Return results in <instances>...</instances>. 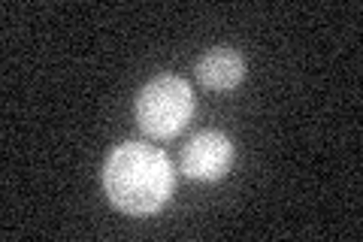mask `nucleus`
Here are the masks:
<instances>
[{"instance_id":"1","label":"nucleus","mask_w":363,"mask_h":242,"mask_svg":"<svg viewBox=\"0 0 363 242\" xmlns=\"http://www.w3.org/2000/svg\"><path fill=\"white\" fill-rule=\"evenodd\" d=\"M106 197L128 215H152L169 200L176 176L167 155L149 143H121L104 167Z\"/></svg>"},{"instance_id":"2","label":"nucleus","mask_w":363,"mask_h":242,"mask_svg":"<svg viewBox=\"0 0 363 242\" xmlns=\"http://www.w3.org/2000/svg\"><path fill=\"white\" fill-rule=\"evenodd\" d=\"M191 115H194V94L179 76H155L136 97V124L155 140H169L182 133Z\"/></svg>"},{"instance_id":"3","label":"nucleus","mask_w":363,"mask_h":242,"mask_svg":"<svg viewBox=\"0 0 363 242\" xmlns=\"http://www.w3.org/2000/svg\"><path fill=\"white\" fill-rule=\"evenodd\" d=\"M233 164V143L221 131H203L182 148V172L191 179H221Z\"/></svg>"},{"instance_id":"4","label":"nucleus","mask_w":363,"mask_h":242,"mask_svg":"<svg viewBox=\"0 0 363 242\" xmlns=\"http://www.w3.org/2000/svg\"><path fill=\"white\" fill-rule=\"evenodd\" d=\"M242 76H245V61L230 45H218V49L206 52L197 61V79L212 91H227L240 85Z\"/></svg>"}]
</instances>
